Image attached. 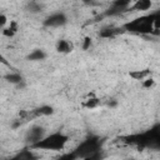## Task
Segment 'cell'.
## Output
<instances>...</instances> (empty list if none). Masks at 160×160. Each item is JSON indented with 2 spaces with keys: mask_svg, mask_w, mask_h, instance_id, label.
Listing matches in <instances>:
<instances>
[{
  "mask_svg": "<svg viewBox=\"0 0 160 160\" xmlns=\"http://www.w3.org/2000/svg\"><path fill=\"white\" fill-rule=\"evenodd\" d=\"M90 45H91V39H90V36H85L84 42H82V50H88V49L90 48Z\"/></svg>",
  "mask_w": 160,
  "mask_h": 160,
  "instance_id": "obj_20",
  "label": "cell"
},
{
  "mask_svg": "<svg viewBox=\"0 0 160 160\" xmlns=\"http://www.w3.org/2000/svg\"><path fill=\"white\" fill-rule=\"evenodd\" d=\"M154 82H155V81H154L151 78H150V79H145L144 82H142V86H144V88H151V86L154 85Z\"/></svg>",
  "mask_w": 160,
  "mask_h": 160,
  "instance_id": "obj_21",
  "label": "cell"
},
{
  "mask_svg": "<svg viewBox=\"0 0 160 160\" xmlns=\"http://www.w3.org/2000/svg\"><path fill=\"white\" fill-rule=\"evenodd\" d=\"M46 58V52L44 51V50H41V49H35V50H32L28 56H26V59L29 60V61H41V60H44Z\"/></svg>",
  "mask_w": 160,
  "mask_h": 160,
  "instance_id": "obj_12",
  "label": "cell"
},
{
  "mask_svg": "<svg viewBox=\"0 0 160 160\" xmlns=\"http://www.w3.org/2000/svg\"><path fill=\"white\" fill-rule=\"evenodd\" d=\"M108 105H109L110 108H112V106H115V105H116V102H115V101H110V102H109Z\"/></svg>",
  "mask_w": 160,
  "mask_h": 160,
  "instance_id": "obj_24",
  "label": "cell"
},
{
  "mask_svg": "<svg viewBox=\"0 0 160 160\" xmlns=\"http://www.w3.org/2000/svg\"><path fill=\"white\" fill-rule=\"evenodd\" d=\"M44 136H45V129L42 126H40V125H34V126H31L26 131V134H25V142L29 146H31V145L36 144L38 141H40Z\"/></svg>",
  "mask_w": 160,
  "mask_h": 160,
  "instance_id": "obj_6",
  "label": "cell"
},
{
  "mask_svg": "<svg viewBox=\"0 0 160 160\" xmlns=\"http://www.w3.org/2000/svg\"><path fill=\"white\" fill-rule=\"evenodd\" d=\"M4 79L8 81V82H10V84H14V85H19V84H21V82H24V79H22V76L19 74V72H10V74H6L5 76H4Z\"/></svg>",
  "mask_w": 160,
  "mask_h": 160,
  "instance_id": "obj_13",
  "label": "cell"
},
{
  "mask_svg": "<svg viewBox=\"0 0 160 160\" xmlns=\"http://www.w3.org/2000/svg\"><path fill=\"white\" fill-rule=\"evenodd\" d=\"M56 160H78L75 154L71 151V152H66V154H62L61 156H59Z\"/></svg>",
  "mask_w": 160,
  "mask_h": 160,
  "instance_id": "obj_19",
  "label": "cell"
},
{
  "mask_svg": "<svg viewBox=\"0 0 160 160\" xmlns=\"http://www.w3.org/2000/svg\"><path fill=\"white\" fill-rule=\"evenodd\" d=\"M42 9H44L42 4L38 2V1H30V2H28V4H26V10H28L29 12H31V14L41 12V11H42Z\"/></svg>",
  "mask_w": 160,
  "mask_h": 160,
  "instance_id": "obj_15",
  "label": "cell"
},
{
  "mask_svg": "<svg viewBox=\"0 0 160 160\" xmlns=\"http://www.w3.org/2000/svg\"><path fill=\"white\" fill-rule=\"evenodd\" d=\"M159 24H160V10L151 12L145 16L136 18L125 22L121 28L124 31L139 34L141 36H146L150 34H159Z\"/></svg>",
  "mask_w": 160,
  "mask_h": 160,
  "instance_id": "obj_1",
  "label": "cell"
},
{
  "mask_svg": "<svg viewBox=\"0 0 160 160\" xmlns=\"http://www.w3.org/2000/svg\"><path fill=\"white\" fill-rule=\"evenodd\" d=\"M8 160H40L39 155H36L32 149L30 148H24L20 151H18L15 155H12L10 159Z\"/></svg>",
  "mask_w": 160,
  "mask_h": 160,
  "instance_id": "obj_7",
  "label": "cell"
},
{
  "mask_svg": "<svg viewBox=\"0 0 160 160\" xmlns=\"http://www.w3.org/2000/svg\"><path fill=\"white\" fill-rule=\"evenodd\" d=\"M0 64H2V65H6V66H10V62L6 60V58L4 56V55H1L0 54Z\"/></svg>",
  "mask_w": 160,
  "mask_h": 160,
  "instance_id": "obj_23",
  "label": "cell"
},
{
  "mask_svg": "<svg viewBox=\"0 0 160 160\" xmlns=\"http://www.w3.org/2000/svg\"><path fill=\"white\" fill-rule=\"evenodd\" d=\"M18 31V24L15 21H11L10 22V26L9 28H5L2 30V35L4 36H8V38H12Z\"/></svg>",
  "mask_w": 160,
  "mask_h": 160,
  "instance_id": "obj_16",
  "label": "cell"
},
{
  "mask_svg": "<svg viewBox=\"0 0 160 160\" xmlns=\"http://www.w3.org/2000/svg\"><path fill=\"white\" fill-rule=\"evenodd\" d=\"M66 22H68V16L65 15V12L58 11L45 18V20L42 21V25L45 28H60V26H64Z\"/></svg>",
  "mask_w": 160,
  "mask_h": 160,
  "instance_id": "obj_5",
  "label": "cell"
},
{
  "mask_svg": "<svg viewBox=\"0 0 160 160\" xmlns=\"http://www.w3.org/2000/svg\"><path fill=\"white\" fill-rule=\"evenodd\" d=\"M6 22H8V18H6V15L0 14V28H2Z\"/></svg>",
  "mask_w": 160,
  "mask_h": 160,
  "instance_id": "obj_22",
  "label": "cell"
},
{
  "mask_svg": "<svg viewBox=\"0 0 160 160\" xmlns=\"http://www.w3.org/2000/svg\"><path fill=\"white\" fill-rule=\"evenodd\" d=\"M54 114V108L50 106V105H41L36 109H34L31 111V116L32 118H38V116H48V115H51Z\"/></svg>",
  "mask_w": 160,
  "mask_h": 160,
  "instance_id": "obj_10",
  "label": "cell"
},
{
  "mask_svg": "<svg viewBox=\"0 0 160 160\" xmlns=\"http://www.w3.org/2000/svg\"><path fill=\"white\" fill-rule=\"evenodd\" d=\"M104 158H105L104 151H102V150H99V151H95L94 154H91V155L84 158L82 160H104Z\"/></svg>",
  "mask_w": 160,
  "mask_h": 160,
  "instance_id": "obj_18",
  "label": "cell"
},
{
  "mask_svg": "<svg viewBox=\"0 0 160 160\" xmlns=\"http://www.w3.org/2000/svg\"><path fill=\"white\" fill-rule=\"evenodd\" d=\"M74 49V45L72 42H70L69 40H65V39H61L56 42V51L58 52H61V54H69Z\"/></svg>",
  "mask_w": 160,
  "mask_h": 160,
  "instance_id": "obj_11",
  "label": "cell"
},
{
  "mask_svg": "<svg viewBox=\"0 0 160 160\" xmlns=\"http://www.w3.org/2000/svg\"><path fill=\"white\" fill-rule=\"evenodd\" d=\"M152 2L150 0H138L128 8V11H145L151 8Z\"/></svg>",
  "mask_w": 160,
  "mask_h": 160,
  "instance_id": "obj_9",
  "label": "cell"
},
{
  "mask_svg": "<svg viewBox=\"0 0 160 160\" xmlns=\"http://www.w3.org/2000/svg\"><path fill=\"white\" fill-rule=\"evenodd\" d=\"M122 141L132 145H138L139 148H150L159 149L160 146V125L156 124L150 130L141 134H132L121 138Z\"/></svg>",
  "mask_w": 160,
  "mask_h": 160,
  "instance_id": "obj_2",
  "label": "cell"
},
{
  "mask_svg": "<svg viewBox=\"0 0 160 160\" xmlns=\"http://www.w3.org/2000/svg\"><path fill=\"white\" fill-rule=\"evenodd\" d=\"M124 29L122 28H114V26H108V28H104L101 29V31L99 32V36L102 38V39H111V38H115L118 36L119 34H124Z\"/></svg>",
  "mask_w": 160,
  "mask_h": 160,
  "instance_id": "obj_8",
  "label": "cell"
},
{
  "mask_svg": "<svg viewBox=\"0 0 160 160\" xmlns=\"http://www.w3.org/2000/svg\"><path fill=\"white\" fill-rule=\"evenodd\" d=\"M99 104H100V100H99L98 98H90V99H88V100L84 102V106H85L86 109H95Z\"/></svg>",
  "mask_w": 160,
  "mask_h": 160,
  "instance_id": "obj_17",
  "label": "cell"
},
{
  "mask_svg": "<svg viewBox=\"0 0 160 160\" xmlns=\"http://www.w3.org/2000/svg\"><path fill=\"white\" fill-rule=\"evenodd\" d=\"M151 74V71L149 69H144V70H135V71H130L129 75L135 79V80H145L148 79V76Z\"/></svg>",
  "mask_w": 160,
  "mask_h": 160,
  "instance_id": "obj_14",
  "label": "cell"
},
{
  "mask_svg": "<svg viewBox=\"0 0 160 160\" xmlns=\"http://www.w3.org/2000/svg\"><path fill=\"white\" fill-rule=\"evenodd\" d=\"M101 139L96 135H91L89 138H86L82 142H80V145L72 151L76 156V159H84L91 154H94L95 151L101 150Z\"/></svg>",
  "mask_w": 160,
  "mask_h": 160,
  "instance_id": "obj_4",
  "label": "cell"
},
{
  "mask_svg": "<svg viewBox=\"0 0 160 160\" xmlns=\"http://www.w3.org/2000/svg\"><path fill=\"white\" fill-rule=\"evenodd\" d=\"M126 160H136V159H126Z\"/></svg>",
  "mask_w": 160,
  "mask_h": 160,
  "instance_id": "obj_25",
  "label": "cell"
},
{
  "mask_svg": "<svg viewBox=\"0 0 160 160\" xmlns=\"http://www.w3.org/2000/svg\"><path fill=\"white\" fill-rule=\"evenodd\" d=\"M0 160H1V159H0Z\"/></svg>",
  "mask_w": 160,
  "mask_h": 160,
  "instance_id": "obj_26",
  "label": "cell"
},
{
  "mask_svg": "<svg viewBox=\"0 0 160 160\" xmlns=\"http://www.w3.org/2000/svg\"><path fill=\"white\" fill-rule=\"evenodd\" d=\"M69 141V136L61 131L52 132L50 135H45L40 141L29 146L32 150H50V151H60L65 148Z\"/></svg>",
  "mask_w": 160,
  "mask_h": 160,
  "instance_id": "obj_3",
  "label": "cell"
}]
</instances>
